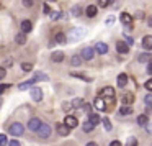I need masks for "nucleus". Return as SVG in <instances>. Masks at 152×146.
I'll use <instances>...</instances> for the list:
<instances>
[{
  "instance_id": "46",
  "label": "nucleus",
  "mask_w": 152,
  "mask_h": 146,
  "mask_svg": "<svg viewBox=\"0 0 152 146\" xmlns=\"http://www.w3.org/2000/svg\"><path fill=\"white\" fill-rule=\"evenodd\" d=\"M5 74H7V71H5V67H0V80L5 77Z\"/></svg>"
},
{
  "instance_id": "11",
  "label": "nucleus",
  "mask_w": 152,
  "mask_h": 146,
  "mask_svg": "<svg viewBox=\"0 0 152 146\" xmlns=\"http://www.w3.org/2000/svg\"><path fill=\"white\" fill-rule=\"evenodd\" d=\"M116 51H118L119 54H128L129 53V46L126 43H123V41H119V43L116 44Z\"/></svg>"
},
{
  "instance_id": "32",
  "label": "nucleus",
  "mask_w": 152,
  "mask_h": 146,
  "mask_svg": "<svg viewBox=\"0 0 152 146\" xmlns=\"http://www.w3.org/2000/svg\"><path fill=\"white\" fill-rule=\"evenodd\" d=\"M102 123H103V126H105V130H106V131H111V128H113V126H111V122H110L108 118H103V120H102Z\"/></svg>"
},
{
  "instance_id": "9",
  "label": "nucleus",
  "mask_w": 152,
  "mask_h": 146,
  "mask_svg": "<svg viewBox=\"0 0 152 146\" xmlns=\"http://www.w3.org/2000/svg\"><path fill=\"white\" fill-rule=\"evenodd\" d=\"M95 51L98 54H106V53H108V44L98 41V43H95Z\"/></svg>"
},
{
  "instance_id": "41",
  "label": "nucleus",
  "mask_w": 152,
  "mask_h": 146,
  "mask_svg": "<svg viewBox=\"0 0 152 146\" xmlns=\"http://www.w3.org/2000/svg\"><path fill=\"white\" fill-rule=\"evenodd\" d=\"M145 89H147L149 92H152V79H149L147 82H145Z\"/></svg>"
},
{
  "instance_id": "7",
  "label": "nucleus",
  "mask_w": 152,
  "mask_h": 146,
  "mask_svg": "<svg viewBox=\"0 0 152 146\" xmlns=\"http://www.w3.org/2000/svg\"><path fill=\"white\" fill-rule=\"evenodd\" d=\"M56 131L59 133V136H69V133H70V128L67 125H64V123H57V126H56Z\"/></svg>"
},
{
  "instance_id": "2",
  "label": "nucleus",
  "mask_w": 152,
  "mask_h": 146,
  "mask_svg": "<svg viewBox=\"0 0 152 146\" xmlns=\"http://www.w3.org/2000/svg\"><path fill=\"white\" fill-rule=\"evenodd\" d=\"M8 131H10L12 136H21V135H23V131H25V128H23L21 123H12Z\"/></svg>"
},
{
  "instance_id": "39",
  "label": "nucleus",
  "mask_w": 152,
  "mask_h": 146,
  "mask_svg": "<svg viewBox=\"0 0 152 146\" xmlns=\"http://www.w3.org/2000/svg\"><path fill=\"white\" fill-rule=\"evenodd\" d=\"M124 38H126V41H128V44H134V40H132V38L129 36V33H128V31L124 33Z\"/></svg>"
},
{
  "instance_id": "53",
  "label": "nucleus",
  "mask_w": 152,
  "mask_h": 146,
  "mask_svg": "<svg viewBox=\"0 0 152 146\" xmlns=\"http://www.w3.org/2000/svg\"><path fill=\"white\" fill-rule=\"evenodd\" d=\"M147 25H149V27H151V28H152V17H151V18H149V21H147Z\"/></svg>"
},
{
  "instance_id": "52",
  "label": "nucleus",
  "mask_w": 152,
  "mask_h": 146,
  "mask_svg": "<svg viewBox=\"0 0 152 146\" xmlns=\"http://www.w3.org/2000/svg\"><path fill=\"white\" fill-rule=\"evenodd\" d=\"M85 146H96V143H95V141H90V143H87Z\"/></svg>"
},
{
  "instance_id": "34",
  "label": "nucleus",
  "mask_w": 152,
  "mask_h": 146,
  "mask_svg": "<svg viewBox=\"0 0 152 146\" xmlns=\"http://www.w3.org/2000/svg\"><path fill=\"white\" fill-rule=\"evenodd\" d=\"M126 146H137V139H136L134 136H129V138H128V143H126Z\"/></svg>"
},
{
  "instance_id": "18",
  "label": "nucleus",
  "mask_w": 152,
  "mask_h": 146,
  "mask_svg": "<svg viewBox=\"0 0 152 146\" xmlns=\"http://www.w3.org/2000/svg\"><path fill=\"white\" fill-rule=\"evenodd\" d=\"M51 59H53L54 63H62L64 61V53L62 51H54L53 56H51Z\"/></svg>"
},
{
  "instance_id": "24",
  "label": "nucleus",
  "mask_w": 152,
  "mask_h": 146,
  "mask_svg": "<svg viewBox=\"0 0 152 146\" xmlns=\"http://www.w3.org/2000/svg\"><path fill=\"white\" fill-rule=\"evenodd\" d=\"M83 100L82 99H79V97H77V99H74L72 102H70V105H72V108H82V105H83Z\"/></svg>"
},
{
  "instance_id": "12",
  "label": "nucleus",
  "mask_w": 152,
  "mask_h": 146,
  "mask_svg": "<svg viewBox=\"0 0 152 146\" xmlns=\"http://www.w3.org/2000/svg\"><path fill=\"white\" fill-rule=\"evenodd\" d=\"M142 46H144V49H147V51L152 49V35H147V36L142 38Z\"/></svg>"
},
{
  "instance_id": "14",
  "label": "nucleus",
  "mask_w": 152,
  "mask_h": 146,
  "mask_svg": "<svg viewBox=\"0 0 152 146\" xmlns=\"http://www.w3.org/2000/svg\"><path fill=\"white\" fill-rule=\"evenodd\" d=\"M33 84H36V80H34V79L25 80V82H21L20 86H18V89H20V90H28V89H31V87H33Z\"/></svg>"
},
{
  "instance_id": "15",
  "label": "nucleus",
  "mask_w": 152,
  "mask_h": 146,
  "mask_svg": "<svg viewBox=\"0 0 152 146\" xmlns=\"http://www.w3.org/2000/svg\"><path fill=\"white\" fill-rule=\"evenodd\" d=\"M85 13H87V17L95 18L96 13H98V8H96L95 5H88V7H87V10H85Z\"/></svg>"
},
{
  "instance_id": "21",
  "label": "nucleus",
  "mask_w": 152,
  "mask_h": 146,
  "mask_svg": "<svg viewBox=\"0 0 152 146\" xmlns=\"http://www.w3.org/2000/svg\"><path fill=\"white\" fill-rule=\"evenodd\" d=\"M102 95H103V97H110V99H113V97H115V89H113V87H105V89L102 90Z\"/></svg>"
},
{
  "instance_id": "47",
  "label": "nucleus",
  "mask_w": 152,
  "mask_h": 146,
  "mask_svg": "<svg viewBox=\"0 0 152 146\" xmlns=\"http://www.w3.org/2000/svg\"><path fill=\"white\" fill-rule=\"evenodd\" d=\"M8 146H21V145H20V143H18V141H17V139H12V141L8 143Z\"/></svg>"
},
{
  "instance_id": "25",
  "label": "nucleus",
  "mask_w": 152,
  "mask_h": 146,
  "mask_svg": "<svg viewBox=\"0 0 152 146\" xmlns=\"http://www.w3.org/2000/svg\"><path fill=\"white\" fill-rule=\"evenodd\" d=\"M126 84H128V76H126V74H119V76H118V86L119 87H124Z\"/></svg>"
},
{
  "instance_id": "20",
  "label": "nucleus",
  "mask_w": 152,
  "mask_h": 146,
  "mask_svg": "<svg viewBox=\"0 0 152 146\" xmlns=\"http://www.w3.org/2000/svg\"><path fill=\"white\" fill-rule=\"evenodd\" d=\"M15 43L20 44V46H23V44H26V35L23 33H18L17 36H15Z\"/></svg>"
},
{
  "instance_id": "6",
  "label": "nucleus",
  "mask_w": 152,
  "mask_h": 146,
  "mask_svg": "<svg viewBox=\"0 0 152 146\" xmlns=\"http://www.w3.org/2000/svg\"><path fill=\"white\" fill-rule=\"evenodd\" d=\"M39 126H41V120L39 118H36V117L30 118V122H28V130H30V131H38Z\"/></svg>"
},
{
  "instance_id": "43",
  "label": "nucleus",
  "mask_w": 152,
  "mask_h": 146,
  "mask_svg": "<svg viewBox=\"0 0 152 146\" xmlns=\"http://www.w3.org/2000/svg\"><path fill=\"white\" fill-rule=\"evenodd\" d=\"M8 89V84H0V94H4Z\"/></svg>"
},
{
  "instance_id": "36",
  "label": "nucleus",
  "mask_w": 152,
  "mask_h": 146,
  "mask_svg": "<svg viewBox=\"0 0 152 146\" xmlns=\"http://www.w3.org/2000/svg\"><path fill=\"white\" fill-rule=\"evenodd\" d=\"M7 143H8L7 135H4V133H0V146H5Z\"/></svg>"
},
{
  "instance_id": "22",
  "label": "nucleus",
  "mask_w": 152,
  "mask_h": 146,
  "mask_svg": "<svg viewBox=\"0 0 152 146\" xmlns=\"http://www.w3.org/2000/svg\"><path fill=\"white\" fill-rule=\"evenodd\" d=\"M136 123H137L139 126H145V125L149 123L147 115H139V117H137V120H136Z\"/></svg>"
},
{
  "instance_id": "16",
  "label": "nucleus",
  "mask_w": 152,
  "mask_h": 146,
  "mask_svg": "<svg viewBox=\"0 0 152 146\" xmlns=\"http://www.w3.org/2000/svg\"><path fill=\"white\" fill-rule=\"evenodd\" d=\"M121 21L126 25V27H131V23H132V17L128 13V12H123V13H121Z\"/></svg>"
},
{
  "instance_id": "30",
  "label": "nucleus",
  "mask_w": 152,
  "mask_h": 146,
  "mask_svg": "<svg viewBox=\"0 0 152 146\" xmlns=\"http://www.w3.org/2000/svg\"><path fill=\"white\" fill-rule=\"evenodd\" d=\"M70 64H72V66H80V64H82V58H80L79 54L72 56V59H70Z\"/></svg>"
},
{
  "instance_id": "40",
  "label": "nucleus",
  "mask_w": 152,
  "mask_h": 146,
  "mask_svg": "<svg viewBox=\"0 0 152 146\" xmlns=\"http://www.w3.org/2000/svg\"><path fill=\"white\" fill-rule=\"evenodd\" d=\"M83 112H85V113H92V107H90L88 105V103H83Z\"/></svg>"
},
{
  "instance_id": "29",
  "label": "nucleus",
  "mask_w": 152,
  "mask_h": 146,
  "mask_svg": "<svg viewBox=\"0 0 152 146\" xmlns=\"http://www.w3.org/2000/svg\"><path fill=\"white\" fill-rule=\"evenodd\" d=\"M70 13H72L74 17H80V15H82V8H80L79 5H74V7L70 8Z\"/></svg>"
},
{
  "instance_id": "4",
  "label": "nucleus",
  "mask_w": 152,
  "mask_h": 146,
  "mask_svg": "<svg viewBox=\"0 0 152 146\" xmlns=\"http://www.w3.org/2000/svg\"><path fill=\"white\" fill-rule=\"evenodd\" d=\"M30 95H31V99H33L34 102H41V100H43V90H41L39 87H31Z\"/></svg>"
},
{
  "instance_id": "13",
  "label": "nucleus",
  "mask_w": 152,
  "mask_h": 146,
  "mask_svg": "<svg viewBox=\"0 0 152 146\" xmlns=\"http://www.w3.org/2000/svg\"><path fill=\"white\" fill-rule=\"evenodd\" d=\"M31 28H33V25H31L30 20H23V21H21V33H23V35L30 33Z\"/></svg>"
},
{
  "instance_id": "45",
  "label": "nucleus",
  "mask_w": 152,
  "mask_h": 146,
  "mask_svg": "<svg viewBox=\"0 0 152 146\" xmlns=\"http://www.w3.org/2000/svg\"><path fill=\"white\" fill-rule=\"evenodd\" d=\"M25 7H33V0H23Z\"/></svg>"
},
{
  "instance_id": "42",
  "label": "nucleus",
  "mask_w": 152,
  "mask_h": 146,
  "mask_svg": "<svg viewBox=\"0 0 152 146\" xmlns=\"http://www.w3.org/2000/svg\"><path fill=\"white\" fill-rule=\"evenodd\" d=\"M98 5H100V7H103V8L108 7V0H98Z\"/></svg>"
},
{
  "instance_id": "37",
  "label": "nucleus",
  "mask_w": 152,
  "mask_h": 146,
  "mask_svg": "<svg viewBox=\"0 0 152 146\" xmlns=\"http://www.w3.org/2000/svg\"><path fill=\"white\" fill-rule=\"evenodd\" d=\"M144 102H145V105H147V107H152V94H149V95L145 97Z\"/></svg>"
},
{
  "instance_id": "50",
  "label": "nucleus",
  "mask_w": 152,
  "mask_h": 146,
  "mask_svg": "<svg viewBox=\"0 0 152 146\" xmlns=\"http://www.w3.org/2000/svg\"><path fill=\"white\" fill-rule=\"evenodd\" d=\"M110 146H121V143H119V141H116V139H115V141H111V143H110Z\"/></svg>"
},
{
  "instance_id": "35",
  "label": "nucleus",
  "mask_w": 152,
  "mask_h": 146,
  "mask_svg": "<svg viewBox=\"0 0 152 146\" xmlns=\"http://www.w3.org/2000/svg\"><path fill=\"white\" fill-rule=\"evenodd\" d=\"M49 17L53 18V20H59V18L62 17V13H61V12H51V13H49Z\"/></svg>"
},
{
  "instance_id": "1",
  "label": "nucleus",
  "mask_w": 152,
  "mask_h": 146,
  "mask_svg": "<svg viewBox=\"0 0 152 146\" xmlns=\"http://www.w3.org/2000/svg\"><path fill=\"white\" fill-rule=\"evenodd\" d=\"M85 35H87V30H85V28H74V30L69 33L67 41H70V43H74V41H79V40H82Z\"/></svg>"
},
{
  "instance_id": "26",
  "label": "nucleus",
  "mask_w": 152,
  "mask_h": 146,
  "mask_svg": "<svg viewBox=\"0 0 152 146\" xmlns=\"http://www.w3.org/2000/svg\"><path fill=\"white\" fill-rule=\"evenodd\" d=\"M56 43L66 44V43H67V36H66L64 33H57V35H56Z\"/></svg>"
},
{
  "instance_id": "51",
  "label": "nucleus",
  "mask_w": 152,
  "mask_h": 146,
  "mask_svg": "<svg viewBox=\"0 0 152 146\" xmlns=\"http://www.w3.org/2000/svg\"><path fill=\"white\" fill-rule=\"evenodd\" d=\"M43 12H44V13H51V10H49L48 5H44V7H43Z\"/></svg>"
},
{
  "instance_id": "33",
  "label": "nucleus",
  "mask_w": 152,
  "mask_h": 146,
  "mask_svg": "<svg viewBox=\"0 0 152 146\" xmlns=\"http://www.w3.org/2000/svg\"><path fill=\"white\" fill-rule=\"evenodd\" d=\"M21 69H23L25 72H30V71H33V64L31 63H23L21 64Z\"/></svg>"
},
{
  "instance_id": "8",
  "label": "nucleus",
  "mask_w": 152,
  "mask_h": 146,
  "mask_svg": "<svg viewBox=\"0 0 152 146\" xmlns=\"http://www.w3.org/2000/svg\"><path fill=\"white\" fill-rule=\"evenodd\" d=\"M64 125H67L70 130H72V128H75V126L79 125V120H77L74 115H67L66 120H64Z\"/></svg>"
},
{
  "instance_id": "17",
  "label": "nucleus",
  "mask_w": 152,
  "mask_h": 146,
  "mask_svg": "<svg viewBox=\"0 0 152 146\" xmlns=\"http://www.w3.org/2000/svg\"><path fill=\"white\" fill-rule=\"evenodd\" d=\"M121 102L124 103V105H128V107H129L132 102H134V95H132V94H129V92H128V94H124V95L121 97Z\"/></svg>"
},
{
  "instance_id": "28",
  "label": "nucleus",
  "mask_w": 152,
  "mask_h": 146,
  "mask_svg": "<svg viewBox=\"0 0 152 146\" xmlns=\"http://www.w3.org/2000/svg\"><path fill=\"white\" fill-rule=\"evenodd\" d=\"M93 128H95V126H93L92 123L88 122V120H87V122H83V125H82V130H83V131H85V133H90V131H92Z\"/></svg>"
},
{
  "instance_id": "38",
  "label": "nucleus",
  "mask_w": 152,
  "mask_h": 146,
  "mask_svg": "<svg viewBox=\"0 0 152 146\" xmlns=\"http://www.w3.org/2000/svg\"><path fill=\"white\" fill-rule=\"evenodd\" d=\"M113 21H115V17H113V15H110V17L106 18V21H105V23H106V27H111V25H113Z\"/></svg>"
},
{
  "instance_id": "27",
  "label": "nucleus",
  "mask_w": 152,
  "mask_h": 146,
  "mask_svg": "<svg viewBox=\"0 0 152 146\" xmlns=\"http://www.w3.org/2000/svg\"><path fill=\"white\" fill-rule=\"evenodd\" d=\"M132 113V108L128 105H123L121 108H119V115H131Z\"/></svg>"
},
{
  "instance_id": "31",
  "label": "nucleus",
  "mask_w": 152,
  "mask_h": 146,
  "mask_svg": "<svg viewBox=\"0 0 152 146\" xmlns=\"http://www.w3.org/2000/svg\"><path fill=\"white\" fill-rule=\"evenodd\" d=\"M33 79H34V80H36V82H38V80H48V79H49V77H48L46 74L36 72V74H34V77H33Z\"/></svg>"
},
{
  "instance_id": "10",
  "label": "nucleus",
  "mask_w": 152,
  "mask_h": 146,
  "mask_svg": "<svg viewBox=\"0 0 152 146\" xmlns=\"http://www.w3.org/2000/svg\"><path fill=\"white\" fill-rule=\"evenodd\" d=\"M95 108L100 110V112H105L106 110V103H105V100H103V97H96L95 99Z\"/></svg>"
},
{
  "instance_id": "54",
  "label": "nucleus",
  "mask_w": 152,
  "mask_h": 146,
  "mask_svg": "<svg viewBox=\"0 0 152 146\" xmlns=\"http://www.w3.org/2000/svg\"><path fill=\"white\" fill-rule=\"evenodd\" d=\"M0 10H2V5H0Z\"/></svg>"
},
{
  "instance_id": "55",
  "label": "nucleus",
  "mask_w": 152,
  "mask_h": 146,
  "mask_svg": "<svg viewBox=\"0 0 152 146\" xmlns=\"http://www.w3.org/2000/svg\"><path fill=\"white\" fill-rule=\"evenodd\" d=\"M51 2H54V0H51Z\"/></svg>"
},
{
  "instance_id": "23",
  "label": "nucleus",
  "mask_w": 152,
  "mask_h": 146,
  "mask_svg": "<svg viewBox=\"0 0 152 146\" xmlns=\"http://www.w3.org/2000/svg\"><path fill=\"white\" fill-rule=\"evenodd\" d=\"M151 59H152V54H149V53H142V54H139V58H137L139 63H149Z\"/></svg>"
},
{
  "instance_id": "44",
  "label": "nucleus",
  "mask_w": 152,
  "mask_h": 146,
  "mask_svg": "<svg viewBox=\"0 0 152 146\" xmlns=\"http://www.w3.org/2000/svg\"><path fill=\"white\" fill-rule=\"evenodd\" d=\"M62 108L66 110V112H69V110H72V105H70V103H62Z\"/></svg>"
},
{
  "instance_id": "48",
  "label": "nucleus",
  "mask_w": 152,
  "mask_h": 146,
  "mask_svg": "<svg viewBox=\"0 0 152 146\" xmlns=\"http://www.w3.org/2000/svg\"><path fill=\"white\" fill-rule=\"evenodd\" d=\"M147 72H149V74H152V59L147 63Z\"/></svg>"
},
{
  "instance_id": "19",
  "label": "nucleus",
  "mask_w": 152,
  "mask_h": 146,
  "mask_svg": "<svg viewBox=\"0 0 152 146\" xmlns=\"http://www.w3.org/2000/svg\"><path fill=\"white\" fill-rule=\"evenodd\" d=\"M88 122L92 123L93 126H96L100 122H102V118H100V117L96 115V113H88Z\"/></svg>"
},
{
  "instance_id": "3",
  "label": "nucleus",
  "mask_w": 152,
  "mask_h": 146,
  "mask_svg": "<svg viewBox=\"0 0 152 146\" xmlns=\"http://www.w3.org/2000/svg\"><path fill=\"white\" fill-rule=\"evenodd\" d=\"M38 133H39V136L41 138H49L51 136V126L49 125H46V123H41V126L38 128Z\"/></svg>"
},
{
  "instance_id": "5",
  "label": "nucleus",
  "mask_w": 152,
  "mask_h": 146,
  "mask_svg": "<svg viewBox=\"0 0 152 146\" xmlns=\"http://www.w3.org/2000/svg\"><path fill=\"white\" fill-rule=\"evenodd\" d=\"M82 59H85V61H90V59H93V56H95V51H93V48H83L82 49V53L79 54Z\"/></svg>"
},
{
  "instance_id": "49",
  "label": "nucleus",
  "mask_w": 152,
  "mask_h": 146,
  "mask_svg": "<svg viewBox=\"0 0 152 146\" xmlns=\"http://www.w3.org/2000/svg\"><path fill=\"white\" fill-rule=\"evenodd\" d=\"M145 128H147V131L152 135V123H147V125H145Z\"/></svg>"
}]
</instances>
